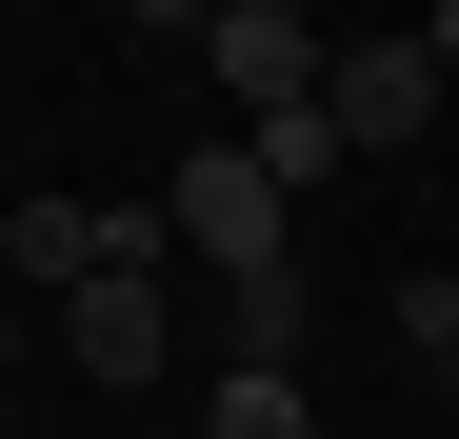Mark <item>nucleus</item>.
I'll use <instances>...</instances> for the list:
<instances>
[{"label":"nucleus","instance_id":"obj_7","mask_svg":"<svg viewBox=\"0 0 459 439\" xmlns=\"http://www.w3.org/2000/svg\"><path fill=\"white\" fill-rule=\"evenodd\" d=\"M200 439H320V419H299V359H240V380L200 400Z\"/></svg>","mask_w":459,"mask_h":439},{"label":"nucleus","instance_id":"obj_5","mask_svg":"<svg viewBox=\"0 0 459 439\" xmlns=\"http://www.w3.org/2000/svg\"><path fill=\"white\" fill-rule=\"evenodd\" d=\"M120 260V200H0V280H40V300H81Z\"/></svg>","mask_w":459,"mask_h":439},{"label":"nucleus","instance_id":"obj_4","mask_svg":"<svg viewBox=\"0 0 459 439\" xmlns=\"http://www.w3.org/2000/svg\"><path fill=\"white\" fill-rule=\"evenodd\" d=\"M320 100H340V140H420L459 81H439V40H340V81H320Z\"/></svg>","mask_w":459,"mask_h":439},{"label":"nucleus","instance_id":"obj_6","mask_svg":"<svg viewBox=\"0 0 459 439\" xmlns=\"http://www.w3.org/2000/svg\"><path fill=\"white\" fill-rule=\"evenodd\" d=\"M240 140H260V180H280V200H320V180L359 160V140H340V100H280V120H240Z\"/></svg>","mask_w":459,"mask_h":439},{"label":"nucleus","instance_id":"obj_9","mask_svg":"<svg viewBox=\"0 0 459 439\" xmlns=\"http://www.w3.org/2000/svg\"><path fill=\"white\" fill-rule=\"evenodd\" d=\"M120 21H140V40H200V21H220V0H120Z\"/></svg>","mask_w":459,"mask_h":439},{"label":"nucleus","instance_id":"obj_3","mask_svg":"<svg viewBox=\"0 0 459 439\" xmlns=\"http://www.w3.org/2000/svg\"><path fill=\"white\" fill-rule=\"evenodd\" d=\"M200 60H220V100H240V120H280V100H320V81H340V40L299 21V0H220Z\"/></svg>","mask_w":459,"mask_h":439},{"label":"nucleus","instance_id":"obj_1","mask_svg":"<svg viewBox=\"0 0 459 439\" xmlns=\"http://www.w3.org/2000/svg\"><path fill=\"white\" fill-rule=\"evenodd\" d=\"M160 220H180V260L220 280V300H260V280H299V200L260 180V140H180Z\"/></svg>","mask_w":459,"mask_h":439},{"label":"nucleus","instance_id":"obj_8","mask_svg":"<svg viewBox=\"0 0 459 439\" xmlns=\"http://www.w3.org/2000/svg\"><path fill=\"white\" fill-rule=\"evenodd\" d=\"M400 359H420V380H459V280H400Z\"/></svg>","mask_w":459,"mask_h":439},{"label":"nucleus","instance_id":"obj_2","mask_svg":"<svg viewBox=\"0 0 459 439\" xmlns=\"http://www.w3.org/2000/svg\"><path fill=\"white\" fill-rule=\"evenodd\" d=\"M160 260H180V220H160V200H120V260L60 300V340H81V380H100V400H120V380H160Z\"/></svg>","mask_w":459,"mask_h":439},{"label":"nucleus","instance_id":"obj_10","mask_svg":"<svg viewBox=\"0 0 459 439\" xmlns=\"http://www.w3.org/2000/svg\"><path fill=\"white\" fill-rule=\"evenodd\" d=\"M420 40H439V81H459V0H439V21H420Z\"/></svg>","mask_w":459,"mask_h":439},{"label":"nucleus","instance_id":"obj_11","mask_svg":"<svg viewBox=\"0 0 459 439\" xmlns=\"http://www.w3.org/2000/svg\"><path fill=\"white\" fill-rule=\"evenodd\" d=\"M0 359H21V320H0Z\"/></svg>","mask_w":459,"mask_h":439}]
</instances>
